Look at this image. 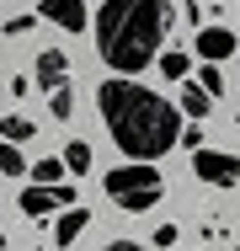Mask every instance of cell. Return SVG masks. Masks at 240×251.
<instances>
[{"mask_svg":"<svg viewBox=\"0 0 240 251\" xmlns=\"http://www.w3.org/2000/svg\"><path fill=\"white\" fill-rule=\"evenodd\" d=\"M96 107H101V123L112 128L118 150L134 155L139 166H149V160H160L166 150L182 145V112L166 97L134 86V80H101Z\"/></svg>","mask_w":240,"mask_h":251,"instance_id":"6da1fadb","label":"cell"},{"mask_svg":"<svg viewBox=\"0 0 240 251\" xmlns=\"http://www.w3.org/2000/svg\"><path fill=\"white\" fill-rule=\"evenodd\" d=\"M166 27H171V0H101L96 53L118 70V80H128L155 59Z\"/></svg>","mask_w":240,"mask_h":251,"instance_id":"7a4b0ae2","label":"cell"},{"mask_svg":"<svg viewBox=\"0 0 240 251\" xmlns=\"http://www.w3.org/2000/svg\"><path fill=\"white\" fill-rule=\"evenodd\" d=\"M101 187H107V198L118 203V208H128V214L155 208L160 193H166V182H160V171H155V166H118V171H107V176H101Z\"/></svg>","mask_w":240,"mask_h":251,"instance_id":"3957f363","label":"cell"},{"mask_svg":"<svg viewBox=\"0 0 240 251\" xmlns=\"http://www.w3.org/2000/svg\"><path fill=\"white\" fill-rule=\"evenodd\" d=\"M192 171H197L208 187H235L240 182V160L224 155V150H197L192 155Z\"/></svg>","mask_w":240,"mask_h":251,"instance_id":"277c9868","label":"cell"},{"mask_svg":"<svg viewBox=\"0 0 240 251\" xmlns=\"http://www.w3.org/2000/svg\"><path fill=\"white\" fill-rule=\"evenodd\" d=\"M59 208H64V214L75 208V187H38V182H32V187L22 193V214H59Z\"/></svg>","mask_w":240,"mask_h":251,"instance_id":"5b68a950","label":"cell"},{"mask_svg":"<svg viewBox=\"0 0 240 251\" xmlns=\"http://www.w3.org/2000/svg\"><path fill=\"white\" fill-rule=\"evenodd\" d=\"M38 16L43 22H53V27H64V32H86V0H43L38 5Z\"/></svg>","mask_w":240,"mask_h":251,"instance_id":"8992f818","label":"cell"},{"mask_svg":"<svg viewBox=\"0 0 240 251\" xmlns=\"http://www.w3.org/2000/svg\"><path fill=\"white\" fill-rule=\"evenodd\" d=\"M235 49H240V43H235L230 27H197V53H203L208 64H224Z\"/></svg>","mask_w":240,"mask_h":251,"instance_id":"52a82bcc","label":"cell"},{"mask_svg":"<svg viewBox=\"0 0 240 251\" xmlns=\"http://www.w3.org/2000/svg\"><path fill=\"white\" fill-rule=\"evenodd\" d=\"M70 80V59H64V49H43L38 53V86L43 91H59Z\"/></svg>","mask_w":240,"mask_h":251,"instance_id":"ba28073f","label":"cell"},{"mask_svg":"<svg viewBox=\"0 0 240 251\" xmlns=\"http://www.w3.org/2000/svg\"><path fill=\"white\" fill-rule=\"evenodd\" d=\"M86 219H91L86 208H70V214H59V219H53V241H59V246H70V241L86 230Z\"/></svg>","mask_w":240,"mask_h":251,"instance_id":"9c48e42d","label":"cell"},{"mask_svg":"<svg viewBox=\"0 0 240 251\" xmlns=\"http://www.w3.org/2000/svg\"><path fill=\"white\" fill-rule=\"evenodd\" d=\"M32 134H38V128H32L27 118H0V139H5V145H16V150H22Z\"/></svg>","mask_w":240,"mask_h":251,"instance_id":"30bf717a","label":"cell"},{"mask_svg":"<svg viewBox=\"0 0 240 251\" xmlns=\"http://www.w3.org/2000/svg\"><path fill=\"white\" fill-rule=\"evenodd\" d=\"M27 176H38V187H64V182H59V176H64V160H59V155H48V160H38Z\"/></svg>","mask_w":240,"mask_h":251,"instance_id":"8fae6325","label":"cell"},{"mask_svg":"<svg viewBox=\"0 0 240 251\" xmlns=\"http://www.w3.org/2000/svg\"><path fill=\"white\" fill-rule=\"evenodd\" d=\"M208 107H214V97H203L197 86H187V91H182V112H187L192 123H197V118H208Z\"/></svg>","mask_w":240,"mask_h":251,"instance_id":"7c38bea8","label":"cell"},{"mask_svg":"<svg viewBox=\"0 0 240 251\" xmlns=\"http://www.w3.org/2000/svg\"><path fill=\"white\" fill-rule=\"evenodd\" d=\"M0 171H5V176H27L32 166L22 160V150H16V145H0Z\"/></svg>","mask_w":240,"mask_h":251,"instance_id":"4fadbf2b","label":"cell"},{"mask_svg":"<svg viewBox=\"0 0 240 251\" xmlns=\"http://www.w3.org/2000/svg\"><path fill=\"white\" fill-rule=\"evenodd\" d=\"M160 75H166V80H182V75H187V53H182V49L160 53Z\"/></svg>","mask_w":240,"mask_h":251,"instance_id":"5bb4252c","label":"cell"},{"mask_svg":"<svg viewBox=\"0 0 240 251\" xmlns=\"http://www.w3.org/2000/svg\"><path fill=\"white\" fill-rule=\"evenodd\" d=\"M48 112H53L59 123H64V118L75 112V97H70V86H59V91H48Z\"/></svg>","mask_w":240,"mask_h":251,"instance_id":"9a60e30c","label":"cell"},{"mask_svg":"<svg viewBox=\"0 0 240 251\" xmlns=\"http://www.w3.org/2000/svg\"><path fill=\"white\" fill-rule=\"evenodd\" d=\"M64 171H91V145H70L64 150Z\"/></svg>","mask_w":240,"mask_h":251,"instance_id":"2e32d148","label":"cell"},{"mask_svg":"<svg viewBox=\"0 0 240 251\" xmlns=\"http://www.w3.org/2000/svg\"><path fill=\"white\" fill-rule=\"evenodd\" d=\"M197 91H203V97H214V91H224V75H219V64H208V70L197 75Z\"/></svg>","mask_w":240,"mask_h":251,"instance_id":"e0dca14e","label":"cell"},{"mask_svg":"<svg viewBox=\"0 0 240 251\" xmlns=\"http://www.w3.org/2000/svg\"><path fill=\"white\" fill-rule=\"evenodd\" d=\"M155 246H176V225H160L155 230Z\"/></svg>","mask_w":240,"mask_h":251,"instance_id":"ac0fdd59","label":"cell"},{"mask_svg":"<svg viewBox=\"0 0 240 251\" xmlns=\"http://www.w3.org/2000/svg\"><path fill=\"white\" fill-rule=\"evenodd\" d=\"M101 251H144V246H134V241H112V246H101Z\"/></svg>","mask_w":240,"mask_h":251,"instance_id":"d6986e66","label":"cell"},{"mask_svg":"<svg viewBox=\"0 0 240 251\" xmlns=\"http://www.w3.org/2000/svg\"><path fill=\"white\" fill-rule=\"evenodd\" d=\"M0 251H5V235H0Z\"/></svg>","mask_w":240,"mask_h":251,"instance_id":"ffe728a7","label":"cell"},{"mask_svg":"<svg viewBox=\"0 0 240 251\" xmlns=\"http://www.w3.org/2000/svg\"><path fill=\"white\" fill-rule=\"evenodd\" d=\"M235 251H240V246H235Z\"/></svg>","mask_w":240,"mask_h":251,"instance_id":"44dd1931","label":"cell"}]
</instances>
